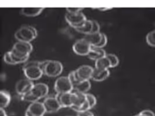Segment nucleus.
Here are the masks:
<instances>
[{
  "instance_id": "nucleus-25",
  "label": "nucleus",
  "mask_w": 155,
  "mask_h": 116,
  "mask_svg": "<svg viewBox=\"0 0 155 116\" xmlns=\"http://www.w3.org/2000/svg\"><path fill=\"white\" fill-rule=\"evenodd\" d=\"M86 97H87V101L89 103L90 109L93 108L97 104V99L95 96L93 95L86 93Z\"/></svg>"
},
{
  "instance_id": "nucleus-33",
  "label": "nucleus",
  "mask_w": 155,
  "mask_h": 116,
  "mask_svg": "<svg viewBox=\"0 0 155 116\" xmlns=\"http://www.w3.org/2000/svg\"><path fill=\"white\" fill-rule=\"evenodd\" d=\"M111 8H98L99 10H101V11H104V10H107Z\"/></svg>"
},
{
  "instance_id": "nucleus-19",
  "label": "nucleus",
  "mask_w": 155,
  "mask_h": 116,
  "mask_svg": "<svg viewBox=\"0 0 155 116\" xmlns=\"http://www.w3.org/2000/svg\"><path fill=\"white\" fill-rule=\"evenodd\" d=\"M95 68L99 70H106L111 68L110 62L106 56L98 59L95 61Z\"/></svg>"
},
{
  "instance_id": "nucleus-30",
  "label": "nucleus",
  "mask_w": 155,
  "mask_h": 116,
  "mask_svg": "<svg viewBox=\"0 0 155 116\" xmlns=\"http://www.w3.org/2000/svg\"><path fill=\"white\" fill-rule=\"evenodd\" d=\"M138 115L139 116H155V114L152 110H145L141 111Z\"/></svg>"
},
{
  "instance_id": "nucleus-24",
  "label": "nucleus",
  "mask_w": 155,
  "mask_h": 116,
  "mask_svg": "<svg viewBox=\"0 0 155 116\" xmlns=\"http://www.w3.org/2000/svg\"><path fill=\"white\" fill-rule=\"evenodd\" d=\"M68 77L69 78V79L71 80V82L73 87L75 85H76L77 84H78V82L81 81L79 80V79H78V76H77L76 72V70L72 71L71 72H70L69 74V75H68Z\"/></svg>"
},
{
  "instance_id": "nucleus-11",
  "label": "nucleus",
  "mask_w": 155,
  "mask_h": 116,
  "mask_svg": "<svg viewBox=\"0 0 155 116\" xmlns=\"http://www.w3.org/2000/svg\"><path fill=\"white\" fill-rule=\"evenodd\" d=\"M44 105L47 113H54L59 110L62 107L58 101L57 97H47L44 101Z\"/></svg>"
},
{
  "instance_id": "nucleus-4",
  "label": "nucleus",
  "mask_w": 155,
  "mask_h": 116,
  "mask_svg": "<svg viewBox=\"0 0 155 116\" xmlns=\"http://www.w3.org/2000/svg\"><path fill=\"white\" fill-rule=\"evenodd\" d=\"M54 88L57 94L66 93L72 92L73 90V85L68 76H63L56 80Z\"/></svg>"
},
{
  "instance_id": "nucleus-7",
  "label": "nucleus",
  "mask_w": 155,
  "mask_h": 116,
  "mask_svg": "<svg viewBox=\"0 0 155 116\" xmlns=\"http://www.w3.org/2000/svg\"><path fill=\"white\" fill-rule=\"evenodd\" d=\"M46 113L47 111L44 103L37 101L31 103L26 111L25 115L26 116H42Z\"/></svg>"
},
{
  "instance_id": "nucleus-5",
  "label": "nucleus",
  "mask_w": 155,
  "mask_h": 116,
  "mask_svg": "<svg viewBox=\"0 0 155 116\" xmlns=\"http://www.w3.org/2000/svg\"><path fill=\"white\" fill-rule=\"evenodd\" d=\"M91 48V45L84 38L78 40L73 45L74 52L79 56H87Z\"/></svg>"
},
{
  "instance_id": "nucleus-16",
  "label": "nucleus",
  "mask_w": 155,
  "mask_h": 116,
  "mask_svg": "<svg viewBox=\"0 0 155 116\" xmlns=\"http://www.w3.org/2000/svg\"><path fill=\"white\" fill-rule=\"evenodd\" d=\"M42 8H23L21 9V14L28 17H35L41 13Z\"/></svg>"
},
{
  "instance_id": "nucleus-1",
  "label": "nucleus",
  "mask_w": 155,
  "mask_h": 116,
  "mask_svg": "<svg viewBox=\"0 0 155 116\" xmlns=\"http://www.w3.org/2000/svg\"><path fill=\"white\" fill-rule=\"evenodd\" d=\"M42 69L44 74L50 77H56L62 72L64 67L58 60H45Z\"/></svg>"
},
{
  "instance_id": "nucleus-22",
  "label": "nucleus",
  "mask_w": 155,
  "mask_h": 116,
  "mask_svg": "<svg viewBox=\"0 0 155 116\" xmlns=\"http://www.w3.org/2000/svg\"><path fill=\"white\" fill-rule=\"evenodd\" d=\"M106 56L110 62L111 67H115L118 66L119 63V59L116 55L113 53H108L106 54Z\"/></svg>"
},
{
  "instance_id": "nucleus-3",
  "label": "nucleus",
  "mask_w": 155,
  "mask_h": 116,
  "mask_svg": "<svg viewBox=\"0 0 155 116\" xmlns=\"http://www.w3.org/2000/svg\"><path fill=\"white\" fill-rule=\"evenodd\" d=\"M65 20L73 29H76L82 26L87 19L85 14L80 12L76 14L67 12L65 14Z\"/></svg>"
},
{
  "instance_id": "nucleus-12",
  "label": "nucleus",
  "mask_w": 155,
  "mask_h": 116,
  "mask_svg": "<svg viewBox=\"0 0 155 116\" xmlns=\"http://www.w3.org/2000/svg\"><path fill=\"white\" fill-rule=\"evenodd\" d=\"M94 69L91 66L88 65H82L76 70L79 80L80 81L90 80L92 78V75Z\"/></svg>"
},
{
  "instance_id": "nucleus-2",
  "label": "nucleus",
  "mask_w": 155,
  "mask_h": 116,
  "mask_svg": "<svg viewBox=\"0 0 155 116\" xmlns=\"http://www.w3.org/2000/svg\"><path fill=\"white\" fill-rule=\"evenodd\" d=\"M15 37L18 41L30 43L37 37V31L33 26H24L15 33Z\"/></svg>"
},
{
  "instance_id": "nucleus-26",
  "label": "nucleus",
  "mask_w": 155,
  "mask_h": 116,
  "mask_svg": "<svg viewBox=\"0 0 155 116\" xmlns=\"http://www.w3.org/2000/svg\"><path fill=\"white\" fill-rule=\"evenodd\" d=\"M4 61L8 64L10 65H15L14 60H12V58L11 55L10 51H8L6 52L4 56Z\"/></svg>"
},
{
  "instance_id": "nucleus-13",
  "label": "nucleus",
  "mask_w": 155,
  "mask_h": 116,
  "mask_svg": "<svg viewBox=\"0 0 155 116\" xmlns=\"http://www.w3.org/2000/svg\"><path fill=\"white\" fill-rule=\"evenodd\" d=\"M110 75L109 69L106 70H99L96 68L94 69L92 75L91 79L95 81H102L107 79Z\"/></svg>"
},
{
  "instance_id": "nucleus-27",
  "label": "nucleus",
  "mask_w": 155,
  "mask_h": 116,
  "mask_svg": "<svg viewBox=\"0 0 155 116\" xmlns=\"http://www.w3.org/2000/svg\"><path fill=\"white\" fill-rule=\"evenodd\" d=\"M107 43V37L104 33H102V38L101 42L95 47L103 48Z\"/></svg>"
},
{
  "instance_id": "nucleus-10",
  "label": "nucleus",
  "mask_w": 155,
  "mask_h": 116,
  "mask_svg": "<svg viewBox=\"0 0 155 116\" xmlns=\"http://www.w3.org/2000/svg\"><path fill=\"white\" fill-rule=\"evenodd\" d=\"M49 92V88L44 83H38L35 84L34 87L31 90L30 92L37 101H39L42 98L45 97Z\"/></svg>"
},
{
  "instance_id": "nucleus-21",
  "label": "nucleus",
  "mask_w": 155,
  "mask_h": 116,
  "mask_svg": "<svg viewBox=\"0 0 155 116\" xmlns=\"http://www.w3.org/2000/svg\"><path fill=\"white\" fill-rule=\"evenodd\" d=\"M78 32L80 33L84 34L85 35L91 33L92 30V20H88L85 22L84 24L81 26L80 27H78V29H75Z\"/></svg>"
},
{
  "instance_id": "nucleus-32",
  "label": "nucleus",
  "mask_w": 155,
  "mask_h": 116,
  "mask_svg": "<svg viewBox=\"0 0 155 116\" xmlns=\"http://www.w3.org/2000/svg\"><path fill=\"white\" fill-rule=\"evenodd\" d=\"M0 116H7V113L5 110L4 108H0Z\"/></svg>"
},
{
  "instance_id": "nucleus-15",
  "label": "nucleus",
  "mask_w": 155,
  "mask_h": 116,
  "mask_svg": "<svg viewBox=\"0 0 155 116\" xmlns=\"http://www.w3.org/2000/svg\"><path fill=\"white\" fill-rule=\"evenodd\" d=\"M84 38L91 45L92 47H95L101 42L102 33H91L88 34H86Z\"/></svg>"
},
{
  "instance_id": "nucleus-17",
  "label": "nucleus",
  "mask_w": 155,
  "mask_h": 116,
  "mask_svg": "<svg viewBox=\"0 0 155 116\" xmlns=\"http://www.w3.org/2000/svg\"><path fill=\"white\" fill-rule=\"evenodd\" d=\"M91 87L90 80H84L78 82L73 87L74 91H78L82 93H87Z\"/></svg>"
},
{
  "instance_id": "nucleus-31",
  "label": "nucleus",
  "mask_w": 155,
  "mask_h": 116,
  "mask_svg": "<svg viewBox=\"0 0 155 116\" xmlns=\"http://www.w3.org/2000/svg\"><path fill=\"white\" fill-rule=\"evenodd\" d=\"M78 116H94V113H92L91 111H90V110H86L84 111L83 112H80V113H78Z\"/></svg>"
},
{
  "instance_id": "nucleus-6",
  "label": "nucleus",
  "mask_w": 155,
  "mask_h": 116,
  "mask_svg": "<svg viewBox=\"0 0 155 116\" xmlns=\"http://www.w3.org/2000/svg\"><path fill=\"white\" fill-rule=\"evenodd\" d=\"M23 70L26 78L32 81L40 79L44 74L42 68L40 66H23Z\"/></svg>"
},
{
  "instance_id": "nucleus-20",
  "label": "nucleus",
  "mask_w": 155,
  "mask_h": 116,
  "mask_svg": "<svg viewBox=\"0 0 155 116\" xmlns=\"http://www.w3.org/2000/svg\"><path fill=\"white\" fill-rule=\"evenodd\" d=\"M11 96L10 94L6 91L0 92V108H5L11 102Z\"/></svg>"
},
{
  "instance_id": "nucleus-9",
  "label": "nucleus",
  "mask_w": 155,
  "mask_h": 116,
  "mask_svg": "<svg viewBox=\"0 0 155 116\" xmlns=\"http://www.w3.org/2000/svg\"><path fill=\"white\" fill-rule=\"evenodd\" d=\"M56 97L62 108H71L74 105L75 99L74 92L57 94Z\"/></svg>"
},
{
  "instance_id": "nucleus-23",
  "label": "nucleus",
  "mask_w": 155,
  "mask_h": 116,
  "mask_svg": "<svg viewBox=\"0 0 155 116\" xmlns=\"http://www.w3.org/2000/svg\"><path fill=\"white\" fill-rule=\"evenodd\" d=\"M148 45L152 47H155V30L149 32L146 37Z\"/></svg>"
},
{
  "instance_id": "nucleus-8",
  "label": "nucleus",
  "mask_w": 155,
  "mask_h": 116,
  "mask_svg": "<svg viewBox=\"0 0 155 116\" xmlns=\"http://www.w3.org/2000/svg\"><path fill=\"white\" fill-rule=\"evenodd\" d=\"M34 85L33 81L26 78V79L19 80L16 84L15 89L17 94L22 96L30 92Z\"/></svg>"
},
{
  "instance_id": "nucleus-29",
  "label": "nucleus",
  "mask_w": 155,
  "mask_h": 116,
  "mask_svg": "<svg viewBox=\"0 0 155 116\" xmlns=\"http://www.w3.org/2000/svg\"><path fill=\"white\" fill-rule=\"evenodd\" d=\"M83 8H67V12L71 13V14H76L81 12Z\"/></svg>"
},
{
  "instance_id": "nucleus-14",
  "label": "nucleus",
  "mask_w": 155,
  "mask_h": 116,
  "mask_svg": "<svg viewBox=\"0 0 155 116\" xmlns=\"http://www.w3.org/2000/svg\"><path fill=\"white\" fill-rule=\"evenodd\" d=\"M106 53L103 48L92 47L91 50L88 54L87 56L90 59L96 61L98 59L106 56Z\"/></svg>"
},
{
  "instance_id": "nucleus-28",
  "label": "nucleus",
  "mask_w": 155,
  "mask_h": 116,
  "mask_svg": "<svg viewBox=\"0 0 155 116\" xmlns=\"http://www.w3.org/2000/svg\"><path fill=\"white\" fill-rule=\"evenodd\" d=\"M92 30L91 33H99L100 32V25L96 21H92Z\"/></svg>"
},
{
  "instance_id": "nucleus-18",
  "label": "nucleus",
  "mask_w": 155,
  "mask_h": 116,
  "mask_svg": "<svg viewBox=\"0 0 155 116\" xmlns=\"http://www.w3.org/2000/svg\"><path fill=\"white\" fill-rule=\"evenodd\" d=\"M75 94V99L73 106L71 108V109L78 108L83 105L87 102V97H86V93H82L78 91H74Z\"/></svg>"
}]
</instances>
